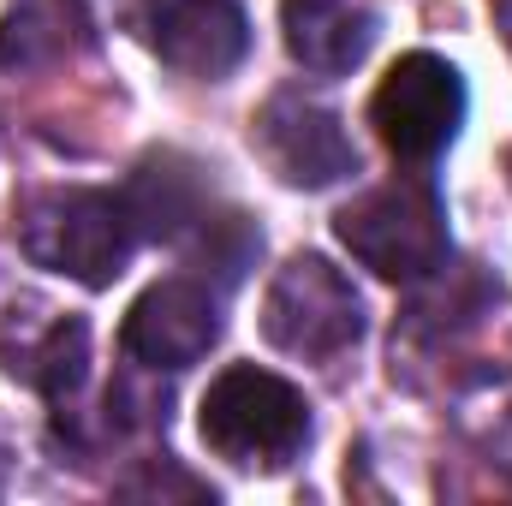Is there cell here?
<instances>
[{
    "label": "cell",
    "instance_id": "cell-1",
    "mask_svg": "<svg viewBox=\"0 0 512 506\" xmlns=\"http://www.w3.org/2000/svg\"><path fill=\"white\" fill-rule=\"evenodd\" d=\"M197 435L215 459L239 471H280L310 447V399L262 364H233L209 381L197 405Z\"/></svg>",
    "mask_w": 512,
    "mask_h": 506
},
{
    "label": "cell",
    "instance_id": "cell-2",
    "mask_svg": "<svg viewBox=\"0 0 512 506\" xmlns=\"http://www.w3.org/2000/svg\"><path fill=\"white\" fill-rule=\"evenodd\" d=\"M137 221L126 197L96 191V185H54L24 203L18 245L36 268L66 274L78 286H114L137 251Z\"/></svg>",
    "mask_w": 512,
    "mask_h": 506
},
{
    "label": "cell",
    "instance_id": "cell-3",
    "mask_svg": "<svg viewBox=\"0 0 512 506\" xmlns=\"http://www.w3.org/2000/svg\"><path fill=\"white\" fill-rule=\"evenodd\" d=\"M340 245L358 256L364 268H376L382 280H429L453 239H447V203L435 191V179L411 173V179H387L376 191H364L358 203H346L334 215Z\"/></svg>",
    "mask_w": 512,
    "mask_h": 506
},
{
    "label": "cell",
    "instance_id": "cell-4",
    "mask_svg": "<svg viewBox=\"0 0 512 506\" xmlns=\"http://www.w3.org/2000/svg\"><path fill=\"white\" fill-rule=\"evenodd\" d=\"M364 292L316 251H298L262 298V334L298 364H334L364 340Z\"/></svg>",
    "mask_w": 512,
    "mask_h": 506
},
{
    "label": "cell",
    "instance_id": "cell-5",
    "mask_svg": "<svg viewBox=\"0 0 512 506\" xmlns=\"http://www.w3.org/2000/svg\"><path fill=\"white\" fill-rule=\"evenodd\" d=\"M370 126L382 131V143L411 161L429 167L435 155H447V143L465 126V78L453 60L441 54H399L387 66V78L370 96Z\"/></svg>",
    "mask_w": 512,
    "mask_h": 506
},
{
    "label": "cell",
    "instance_id": "cell-6",
    "mask_svg": "<svg viewBox=\"0 0 512 506\" xmlns=\"http://www.w3.org/2000/svg\"><path fill=\"white\" fill-rule=\"evenodd\" d=\"M251 149L292 191H322V185H340L346 173H358V143L346 137L340 114L298 90H280L262 102V114L251 120Z\"/></svg>",
    "mask_w": 512,
    "mask_h": 506
},
{
    "label": "cell",
    "instance_id": "cell-7",
    "mask_svg": "<svg viewBox=\"0 0 512 506\" xmlns=\"http://www.w3.org/2000/svg\"><path fill=\"white\" fill-rule=\"evenodd\" d=\"M215 340H221V298L209 292V280H191V274L155 280L126 310V328H120L131 364L167 370V376L203 364Z\"/></svg>",
    "mask_w": 512,
    "mask_h": 506
},
{
    "label": "cell",
    "instance_id": "cell-8",
    "mask_svg": "<svg viewBox=\"0 0 512 506\" xmlns=\"http://www.w3.org/2000/svg\"><path fill=\"white\" fill-rule=\"evenodd\" d=\"M0 358H6L12 381L36 387L42 399H54L66 411L78 399V387L90 381V322L72 310H54V304L18 298L0 328Z\"/></svg>",
    "mask_w": 512,
    "mask_h": 506
},
{
    "label": "cell",
    "instance_id": "cell-9",
    "mask_svg": "<svg viewBox=\"0 0 512 506\" xmlns=\"http://www.w3.org/2000/svg\"><path fill=\"white\" fill-rule=\"evenodd\" d=\"M155 54L179 78L221 84L251 54V18L239 0H167L155 12Z\"/></svg>",
    "mask_w": 512,
    "mask_h": 506
},
{
    "label": "cell",
    "instance_id": "cell-10",
    "mask_svg": "<svg viewBox=\"0 0 512 506\" xmlns=\"http://www.w3.org/2000/svg\"><path fill=\"white\" fill-rule=\"evenodd\" d=\"M286 54L310 78H346L376 48V0H280Z\"/></svg>",
    "mask_w": 512,
    "mask_h": 506
},
{
    "label": "cell",
    "instance_id": "cell-11",
    "mask_svg": "<svg viewBox=\"0 0 512 506\" xmlns=\"http://www.w3.org/2000/svg\"><path fill=\"white\" fill-rule=\"evenodd\" d=\"M131 209V221H137V233L143 239H185L203 215H209V197H203V173L185 161V155H149L137 173H131V185L120 191Z\"/></svg>",
    "mask_w": 512,
    "mask_h": 506
},
{
    "label": "cell",
    "instance_id": "cell-12",
    "mask_svg": "<svg viewBox=\"0 0 512 506\" xmlns=\"http://www.w3.org/2000/svg\"><path fill=\"white\" fill-rule=\"evenodd\" d=\"M78 0H18L6 18H0V66L6 72H36V66H54L78 48Z\"/></svg>",
    "mask_w": 512,
    "mask_h": 506
},
{
    "label": "cell",
    "instance_id": "cell-13",
    "mask_svg": "<svg viewBox=\"0 0 512 506\" xmlns=\"http://www.w3.org/2000/svg\"><path fill=\"white\" fill-rule=\"evenodd\" d=\"M453 429L465 435V447L512 483V376H477L453 399Z\"/></svg>",
    "mask_w": 512,
    "mask_h": 506
},
{
    "label": "cell",
    "instance_id": "cell-14",
    "mask_svg": "<svg viewBox=\"0 0 512 506\" xmlns=\"http://www.w3.org/2000/svg\"><path fill=\"white\" fill-rule=\"evenodd\" d=\"M185 245H191V262L203 268V274H215L221 286H233V280H245V268L256 262V251H262V233H256L245 215H203L191 233H185Z\"/></svg>",
    "mask_w": 512,
    "mask_h": 506
},
{
    "label": "cell",
    "instance_id": "cell-15",
    "mask_svg": "<svg viewBox=\"0 0 512 506\" xmlns=\"http://www.w3.org/2000/svg\"><path fill=\"white\" fill-rule=\"evenodd\" d=\"M495 18H501V30H507V42H512V0H495Z\"/></svg>",
    "mask_w": 512,
    "mask_h": 506
}]
</instances>
